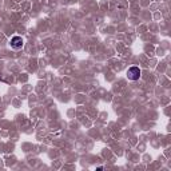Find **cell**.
Here are the masks:
<instances>
[{"instance_id":"cell-2","label":"cell","mask_w":171,"mask_h":171,"mask_svg":"<svg viewBox=\"0 0 171 171\" xmlns=\"http://www.w3.org/2000/svg\"><path fill=\"white\" fill-rule=\"evenodd\" d=\"M9 44H11V48H14V50H20V48H23V45H24V40H23L22 36H14L11 38V42H9Z\"/></svg>"},{"instance_id":"cell-1","label":"cell","mask_w":171,"mask_h":171,"mask_svg":"<svg viewBox=\"0 0 171 171\" xmlns=\"http://www.w3.org/2000/svg\"><path fill=\"white\" fill-rule=\"evenodd\" d=\"M140 74H142L140 68L138 66H132L127 70V78H128V80H138L140 78Z\"/></svg>"}]
</instances>
